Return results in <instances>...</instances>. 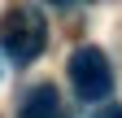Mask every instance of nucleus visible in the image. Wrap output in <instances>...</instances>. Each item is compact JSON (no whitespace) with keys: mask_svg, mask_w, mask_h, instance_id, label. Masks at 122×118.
Returning <instances> with one entry per match:
<instances>
[{"mask_svg":"<svg viewBox=\"0 0 122 118\" xmlns=\"http://www.w3.org/2000/svg\"><path fill=\"white\" fill-rule=\"evenodd\" d=\"M44 44H48V26L30 5H18L0 18V53L13 66H30L44 53Z\"/></svg>","mask_w":122,"mask_h":118,"instance_id":"nucleus-1","label":"nucleus"},{"mask_svg":"<svg viewBox=\"0 0 122 118\" xmlns=\"http://www.w3.org/2000/svg\"><path fill=\"white\" fill-rule=\"evenodd\" d=\"M70 83L74 92H79V101H105L113 92V70H109V57H105L96 44H79V48L70 53Z\"/></svg>","mask_w":122,"mask_h":118,"instance_id":"nucleus-2","label":"nucleus"},{"mask_svg":"<svg viewBox=\"0 0 122 118\" xmlns=\"http://www.w3.org/2000/svg\"><path fill=\"white\" fill-rule=\"evenodd\" d=\"M18 118H61V96L52 83H35L22 96V114Z\"/></svg>","mask_w":122,"mask_h":118,"instance_id":"nucleus-3","label":"nucleus"},{"mask_svg":"<svg viewBox=\"0 0 122 118\" xmlns=\"http://www.w3.org/2000/svg\"><path fill=\"white\" fill-rule=\"evenodd\" d=\"M92 118H122V105H100V109H92Z\"/></svg>","mask_w":122,"mask_h":118,"instance_id":"nucleus-4","label":"nucleus"},{"mask_svg":"<svg viewBox=\"0 0 122 118\" xmlns=\"http://www.w3.org/2000/svg\"><path fill=\"white\" fill-rule=\"evenodd\" d=\"M48 5H74V0H48Z\"/></svg>","mask_w":122,"mask_h":118,"instance_id":"nucleus-5","label":"nucleus"}]
</instances>
